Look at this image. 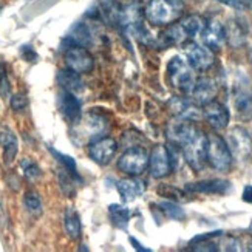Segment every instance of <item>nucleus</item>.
Returning <instances> with one entry per match:
<instances>
[{"instance_id": "25", "label": "nucleus", "mask_w": 252, "mask_h": 252, "mask_svg": "<svg viewBox=\"0 0 252 252\" xmlns=\"http://www.w3.org/2000/svg\"><path fill=\"white\" fill-rule=\"evenodd\" d=\"M131 215H133V212L127 209L126 206H121V204L108 206V217H110V221L119 229H126L128 226Z\"/></svg>"}, {"instance_id": "3", "label": "nucleus", "mask_w": 252, "mask_h": 252, "mask_svg": "<svg viewBox=\"0 0 252 252\" xmlns=\"http://www.w3.org/2000/svg\"><path fill=\"white\" fill-rule=\"evenodd\" d=\"M167 78L169 82L184 93H190L195 84L193 67L189 61L183 56H173L167 63Z\"/></svg>"}, {"instance_id": "39", "label": "nucleus", "mask_w": 252, "mask_h": 252, "mask_svg": "<svg viewBox=\"0 0 252 252\" xmlns=\"http://www.w3.org/2000/svg\"><path fill=\"white\" fill-rule=\"evenodd\" d=\"M242 198H243V201H246V203L252 204V184L245 186L243 193H242Z\"/></svg>"}, {"instance_id": "10", "label": "nucleus", "mask_w": 252, "mask_h": 252, "mask_svg": "<svg viewBox=\"0 0 252 252\" xmlns=\"http://www.w3.org/2000/svg\"><path fill=\"white\" fill-rule=\"evenodd\" d=\"M227 146L232 152V157L243 161L246 159L252 152V141L248 131L242 127H234L227 133Z\"/></svg>"}, {"instance_id": "19", "label": "nucleus", "mask_w": 252, "mask_h": 252, "mask_svg": "<svg viewBox=\"0 0 252 252\" xmlns=\"http://www.w3.org/2000/svg\"><path fill=\"white\" fill-rule=\"evenodd\" d=\"M188 39H190L188 36V32L183 28V25L180 24H175L172 27H169V30H166L161 34L159 42H158V47L161 48H167V47H173V45H181Z\"/></svg>"}, {"instance_id": "38", "label": "nucleus", "mask_w": 252, "mask_h": 252, "mask_svg": "<svg viewBox=\"0 0 252 252\" xmlns=\"http://www.w3.org/2000/svg\"><path fill=\"white\" fill-rule=\"evenodd\" d=\"M221 246H223V249L224 251H238L240 248V245H238V242L234 238V237H226L224 240H223V243H221Z\"/></svg>"}, {"instance_id": "36", "label": "nucleus", "mask_w": 252, "mask_h": 252, "mask_svg": "<svg viewBox=\"0 0 252 252\" xmlns=\"http://www.w3.org/2000/svg\"><path fill=\"white\" fill-rule=\"evenodd\" d=\"M20 54L22 58H24L27 62H36L37 61V53L34 51V48L30 47V45H25L20 48Z\"/></svg>"}, {"instance_id": "8", "label": "nucleus", "mask_w": 252, "mask_h": 252, "mask_svg": "<svg viewBox=\"0 0 252 252\" xmlns=\"http://www.w3.org/2000/svg\"><path fill=\"white\" fill-rule=\"evenodd\" d=\"M58 108L61 115L68 121L71 126H78L82 119V102L74 93L62 90L58 94Z\"/></svg>"}, {"instance_id": "7", "label": "nucleus", "mask_w": 252, "mask_h": 252, "mask_svg": "<svg viewBox=\"0 0 252 252\" xmlns=\"http://www.w3.org/2000/svg\"><path fill=\"white\" fill-rule=\"evenodd\" d=\"M63 59L70 70L79 73V74L90 73L94 67V59L85 47H79V45L67 47L65 54H63Z\"/></svg>"}, {"instance_id": "9", "label": "nucleus", "mask_w": 252, "mask_h": 252, "mask_svg": "<svg viewBox=\"0 0 252 252\" xmlns=\"http://www.w3.org/2000/svg\"><path fill=\"white\" fill-rule=\"evenodd\" d=\"M186 59L189 61V63L195 70H207L212 67V63L215 61L214 53L211 48H207L206 45L196 42H190L184 47Z\"/></svg>"}, {"instance_id": "29", "label": "nucleus", "mask_w": 252, "mask_h": 252, "mask_svg": "<svg viewBox=\"0 0 252 252\" xmlns=\"http://www.w3.org/2000/svg\"><path fill=\"white\" fill-rule=\"evenodd\" d=\"M58 183H59V188L62 190V193L65 196H68V198H73L74 193H76V189H74V177L68 172V170H59L58 172Z\"/></svg>"}, {"instance_id": "22", "label": "nucleus", "mask_w": 252, "mask_h": 252, "mask_svg": "<svg viewBox=\"0 0 252 252\" xmlns=\"http://www.w3.org/2000/svg\"><path fill=\"white\" fill-rule=\"evenodd\" d=\"M63 231L70 240H79L82 235L81 217L74 207H67L63 214Z\"/></svg>"}, {"instance_id": "24", "label": "nucleus", "mask_w": 252, "mask_h": 252, "mask_svg": "<svg viewBox=\"0 0 252 252\" xmlns=\"http://www.w3.org/2000/svg\"><path fill=\"white\" fill-rule=\"evenodd\" d=\"M84 127L87 130V136H89L90 139H97L105 131L107 121H105V118L101 116L99 113L90 112V113H87L84 118Z\"/></svg>"}, {"instance_id": "13", "label": "nucleus", "mask_w": 252, "mask_h": 252, "mask_svg": "<svg viewBox=\"0 0 252 252\" xmlns=\"http://www.w3.org/2000/svg\"><path fill=\"white\" fill-rule=\"evenodd\" d=\"M218 93V85L214 79L211 78H200L198 81H195L193 89L189 93L192 96V101L196 105H206L215 99V96Z\"/></svg>"}, {"instance_id": "18", "label": "nucleus", "mask_w": 252, "mask_h": 252, "mask_svg": "<svg viewBox=\"0 0 252 252\" xmlns=\"http://www.w3.org/2000/svg\"><path fill=\"white\" fill-rule=\"evenodd\" d=\"M170 108L172 112L177 115L180 119H188V121H198L201 113L198 110L196 104L184 99V97H173L170 101Z\"/></svg>"}, {"instance_id": "1", "label": "nucleus", "mask_w": 252, "mask_h": 252, "mask_svg": "<svg viewBox=\"0 0 252 252\" xmlns=\"http://www.w3.org/2000/svg\"><path fill=\"white\" fill-rule=\"evenodd\" d=\"M167 138L173 146L183 150L186 162L193 170H201L207 161V136L196 128L192 121L180 119L167 128Z\"/></svg>"}, {"instance_id": "34", "label": "nucleus", "mask_w": 252, "mask_h": 252, "mask_svg": "<svg viewBox=\"0 0 252 252\" xmlns=\"http://www.w3.org/2000/svg\"><path fill=\"white\" fill-rule=\"evenodd\" d=\"M229 8L237 9V11H249L252 9V0H217Z\"/></svg>"}, {"instance_id": "16", "label": "nucleus", "mask_w": 252, "mask_h": 252, "mask_svg": "<svg viewBox=\"0 0 252 252\" xmlns=\"http://www.w3.org/2000/svg\"><path fill=\"white\" fill-rule=\"evenodd\" d=\"M231 183L227 180H203V181H196L190 183L186 186V190L188 192H195V193H206V195H224L231 190Z\"/></svg>"}, {"instance_id": "41", "label": "nucleus", "mask_w": 252, "mask_h": 252, "mask_svg": "<svg viewBox=\"0 0 252 252\" xmlns=\"http://www.w3.org/2000/svg\"><path fill=\"white\" fill-rule=\"evenodd\" d=\"M6 223V215H5V209H3V204L0 201V224Z\"/></svg>"}, {"instance_id": "2", "label": "nucleus", "mask_w": 252, "mask_h": 252, "mask_svg": "<svg viewBox=\"0 0 252 252\" xmlns=\"http://www.w3.org/2000/svg\"><path fill=\"white\" fill-rule=\"evenodd\" d=\"M183 14V3L180 0H149L144 8V16L152 25H170Z\"/></svg>"}, {"instance_id": "27", "label": "nucleus", "mask_w": 252, "mask_h": 252, "mask_svg": "<svg viewBox=\"0 0 252 252\" xmlns=\"http://www.w3.org/2000/svg\"><path fill=\"white\" fill-rule=\"evenodd\" d=\"M224 30H226V40H229L232 47H240L245 42L246 31L242 28V25L237 20L229 22V25L224 27Z\"/></svg>"}, {"instance_id": "4", "label": "nucleus", "mask_w": 252, "mask_h": 252, "mask_svg": "<svg viewBox=\"0 0 252 252\" xmlns=\"http://www.w3.org/2000/svg\"><path fill=\"white\" fill-rule=\"evenodd\" d=\"M207 162L218 172H227L231 169L232 152L221 136L214 133L207 136Z\"/></svg>"}, {"instance_id": "14", "label": "nucleus", "mask_w": 252, "mask_h": 252, "mask_svg": "<svg viewBox=\"0 0 252 252\" xmlns=\"http://www.w3.org/2000/svg\"><path fill=\"white\" fill-rule=\"evenodd\" d=\"M203 116L206 118V121L209 123V126L214 127L215 130H224L229 126V119H231L227 108L217 101H212L204 105Z\"/></svg>"}, {"instance_id": "40", "label": "nucleus", "mask_w": 252, "mask_h": 252, "mask_svg": "<svg viewBox=\"0 0 252 252\" xmlns=\"http://www.w3.org/2000/svg\"><path fill=\"white\" fill-rule=\"evenodd\" d=\"M128 242H130L131 245H133V248H135L136 251H139V252H150V249L146 248V246H142L135 237H128Z\"/></svg>"}, {"instance_id": "12", "label": "nucleus", "mask_w": 252, "mask_h": 252, "mask_svg": "<svg viewBox=\"0 0 252 252\" xmlns=\"http://www.w3.org/2000/svg\"><path fill=\"white\" fill-rule=\"evenodd\" d=\"M121 11L123 8L119 6L116 0H97L93 5V9H90L89 16H92L93 19H99L108 25H113L119 24Z\"/></svg>"}, {"instance_id": "35", "label": "nucleus", "mask_w": 252, "mask_h": 252, "mask_svg": "<svg viewBox=\"0 0 252 252\" xmlns=\"http://www.w3.org/2000/svg\"><path fill=\"white\" fill-rule=\"evenodd\" d=\"M9 105L14 112H24L28 107V99L24 94H13L9 97Z\"/></svg>"}, {"instance_id": "20", "label": "nucleus", "mask_w": 252, "mask_h": 252, "mask_svg": "<svg viewBox=\"0 0 252 252\" xmlns=\"http://www.w3.org/2000/svg\"><path fill=\"white\" fill-rule=\"evenodd\" d=\"M56 81L58 84L61 85L62 90H67V92H71V93H81L84 92V81L81 79L79 73H76L70 68L67 70H61L56 76Z\"/></svg>"}, {"instance_id": "26", "label": "nucleus", "mask_w": 252, "mask_h": 252, "mask_svg": "<svg viewBox=\"0 0 252 252\" xmlns=\"http://www.w3.org/2000/svg\"><path fill=\"white\" fill-rule=\"evenodd\" d=\"M180 24L183 25L186 32H188V36L192 39L195 36L201 34V31L204 30L206 22H204V19L201 16L192 14V16H188V17H184L183 20H180Z\"/></svg>"}, {"instance_id": "5", "label": "nucleus", "mask_w": 252, "mask_h": 252, "mask_svg": "<svg viewBox=\"0 0 252 252\" xmlns=\"http://www.w3.org/2000/svg\"><path fill=\"white\" fill-rule=\"evenodd\" d=\"M149 158L150 155L144 147H131L119 158L118 169L130 177H139L149 167Z\"/></svg>"}, {"instance_id": "23", "label": "nucleus", "mask_w": 252, "mask_h": 252, "mask_svg": "<svg viewBox=\"0 0 252 252\" xmlns=\"http://www.w3.org/2000/svg\"><path fill=\"white\" fill-rule=\"evenodd\" d=\"M0 146L3 149V161L6 166H9L17 157V152H19V141L13 131L11 130L0 131Z\"/></svg>"}, {"instance_id": "43", "label": "nucleus", "mask_w": 252, "mask_h": 252, "mask_svg": "<svg viewBox=\"0 0 252 252\" xmlns=\"http://www.w3.org/2000/svg\"><path fill=\"white\" fill-rule=\"evenodd\" d=\"M2 8H3V3H2V2H0V11H2Z\"/></svg>"}, {"instance_id": "15", "label": "nucleus", "mask_w": 252, "mask_h": 252, "mask_svg": "<svg viewBox=\"0 0 252 252\" xmlns=\"http://www.w3.org/2000/svg\"><path fill=\"white\" fill-rule=\"evenodd\" d=\"M201 39L204 45L212 51L221 50L226 42V30L218 20H211L204 25V30L201 31Z\"/></svg>"}, {"instance_id": "28", "label": "nucleus", "mask_w": 252, "mask_h": 252, "mask_svg": "<svg viewBox=\"0 0 252 252\" xmlns=\"http://www.w3.org/2000/svg\"><path fill=\"white\" fill-rule=\"evenodd\" d=\"M48 150H50V153L54 157V159H58L61 164H62V167L65 169V170H68L73 177H74V180L78 181V183H81V177H79V173H78V167H76V161L71 158V157H68V155H65V153H62V152H59V150H56L54 147H51V146H48Z\"/></svg>"}, {"instance_id": "11", "label": "nucleus", "mask_w": 252, "mask_h": 252, "mask_svg": "<svg viewBox=\"0 0 252 252\" xmlns=\"http://www.w3.org/2000/svg\"><path fill=\"white\" fill-rule=\"evenodd\" d=\"M116 150L118 142L113 138H97L92 141L89 147V155L96 164L105 166V164L113 159V157L116 155Z\"/></svg>"}, {"instance_id": "31", "label": "nucleus", "mask_w": 252, "mask_h": 252, "mask_svg": "<svg viewBox=\"0 0 252 252\" xmlns=\"http://www.w3.org/2000/svg\"><path fill=\"white\" fill-rule=\"evenodd\" d=\"M20 169H22V173H24V177L30 183H36L42 177V170L37 166V162L30 158H24L20 161Z\"/></svg>"}, {"instance_id": "37", "label": "nucleus", "mask_w": 252, "mask_h": 252, "mask_svg": "<svg viewBox=\"0 0 252 252\" xmlns=\"http://www.w3.org/2000/svg\"><path fill=\"white\" fill-rule=\"evenodd\" d=\"M223 232L221 231H215V232H207L203 235H196L195 238L190 240V245H196V243H201V242H209V240L215 238V237H220Z\"/></svg>"}, {"instance_id": "6", "label": "nucleus", "mask_w": 252, "mask_h": 252, "mask_svg": "<svg viewBox=\"0 0 252 252\" xmlns=\"http://www.w3.org/2000/svg\"><path fill=\"white\" fill-rule=\"evenodd\" d=\"M175 164H177V159H175L173 153L169 147L161 144L153 147L149 158V170L153 178L159 180L167 177L175 169Z\"/></svg>"}, {"instance_id": "30", "label": "nucleus", "mask_w": 252, "mask_h": 252, "mask_svg": "<svg viewBox=\"0 0 252 252\" xmlns=\"http://www.w3.org/2000/svg\"><path fill=\"white\" fill-rule=\"evenodd\" d=\"M24 206L28 214H31L32 217H39L43 212V206H42V200L37 192L34 190H28L24 196Z\"/></svg>"}, {"instance_id": "33", "label": "nucleus", "mask_w": 252, "mask_h": 252, "mask_svg": "<svg viewBox=\"0 0 252 252\" xmlns=\"http://www.w3.org/2000/svg\"><path fill=\"white\" fill-rule=\"evenodd\" d=\"M0 94L3 97H9V94H11V85H9V79H8L6 65L2 61H0Z\"/></svg>"}, {"instance_id": "21", "label": "nucleus", "mask_w": 252, "mask_h": 252, "mask_svg": "<svg viewBox=\"0 0 252 252\" xmlns=\"http://www.w3.org/2000/svg\"><path fill=\"white\" fill-rule=\"evenodd\" d=\"M68 42V47H73V45H79V47H90L93 43V34H92V30L87 27L84 22H79V24H76L70 32L67 39Z\"/></svg>"}, {"instance_id": "32", "label": "nucleus", "mask_w": 252, "mask_h": 252, "mask_svg": "<svg viewBox=\"0 0 252 252\" xmlns=\"http://www.w3.org/2000/svg\"><path fill=\"white\" fill-rule=\"evenodd\" d=\"M158 207L164 215L170 218V220H184V217H186L184 211L173 201H161Z\"/></svg>"}, {"instance_id": "42", "label": "nucleus", "mask_w": 252, "mask_h": 252, "mask_svg": "<svg viewBox=\"0 0 252 252\" xmlns=\"http://www.w3.org/2000/svg\"><path fill=\"white\" fill-rule=\"evenodd\" d=\"M249 231L252 232V221H251V224H249Z\"/></svg>"}, {"instance_id": "17", "label": "nucleus", "mask_w": 252, "mask_h": 252, "mask_svg": "<svg viewBox=\"0 0 252 252\" xmlns=\"http://www.w3.org/2000/svg\"><path fill=\"white\" fill-rule=\"evenodd\" d=\"M116 190L121 195V198L126 203L135 201L138 196H141L146 190V183L142 180H138L136 177L126 178L116 183Z\"/></svg>"}]
</instances>
